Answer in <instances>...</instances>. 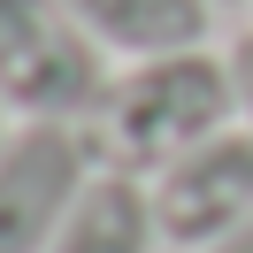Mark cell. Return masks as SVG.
I'll return each mask as SVG.
<instances>
[{
  "label": "cell",
  "mask_w": 253,
  "mask_h": 253,
  "mask_svg": "<svg viewBox=\"0 0 253 253\" xmlns=\"http://www.w3.org/2000/svg\"><path fill=\"white\" fill-rule=\"evenodd\" d=\"M100 146H108V169L154 176L176 154H192L200 138L238 123V92H230V62L207 46L184 54H154V62H130L123 77L100 100Z\"/></svg>",
  "instance_id": "6da1fadb"
},
{
  "label": "cell",
  "mask_w": 253,
  "mask_h": 253,
  "mask_svg": "<svg viewBox=\"0 0 253 253\" xmlns=\"http://www.w3.org/2000/svg\"><path fill=\"white\" fill-rule=\"evenodd\" d=\"M108 84V46L69 0H0V100L16 123H92Z\"/></svg>",
  "instance_id": "7a4b0ae2"
},
{
  "label": "cell",
  "mask_w": 253,
  "mask_h": 253,
  "mask_svg": "<svg viewBox=\"0 0 253 253\" xmlns=\"http://www.w3.org/2000/svg\"><path fill=\"white\" fill-rule=\"evenodd\" d=\"M84 176H92L84 123H16L0 146V253H46Z\"/></svg>",
  "instance_id": "3957f363"
},
{
  "label": "cell",
  "mask_w": 253,
  "mask_h": 253,
  "mask_svg": "<svg viewBox=\"0 0 253 253\" xmlns=\"http://www.w3.org/2000/svg\"><path fill=\"white\" fill-rule=\"evenodd\" d=\"M154 184V222L161 246L176 253H207L253 215V130L230 123L215 138H200L192 154H176L169 169L146 176Z\"/></svg>",
  "instance_id": "277c9868"
},
{
  "label": "cell",
  "mask_w": 253,
  "mask_h": 253,
  "mask_svg": "<svg viewBox=\"0 0 253 253\" xmlns=\"http://www.w3.org/2000/svg\"><path fill=\"white\" fill-rule=\"evenodd\" d=\"M154 246H161L154 184L130 176V169H92L46 253H154Z\"/></svg>",
  "instance_id": "5b68a950"
},
{
  "label": "cell",
  "mask_w": 253,
  "mask_h": 253,
  "mask_svg": "<svg viewBox=\"0 0 253 253\" xmlns=\"http://www.w3.org/2000/svg\"><path fill=\"white\" fill-rule=\"evenodd\" d=\"M77 23L123 62H154V54L207 46V16L215 0H69Z\"/></svg>",
  "instance_id": "8992f818"
},
{
  "label": "cell",
  "mask_w": 253,
  "mask_h": 253,
  "mask_svg": "<svg viewBox=\"0 0 253 253\" xmlns=\"http://www.w3.org/2000/svg\"><path fill=\"white\" fill-rule=\"evenodd\" d=\"M222 62H230V92H238V123L253 130V31H238Z\"/></svg>",
  "instance_id": "52a82bcc"
},
{
  "label": "cell",
  "mask_w": 253,
  "mask_h": 253,
  "mask_svg": "<svg viewBox=\"0 0 253 253\" xmlns=\"http://www.w3.org/2000/svg\"><path fill=\"white\" fill-rule=\"evenodd\" d=\"M207 253H253V215H246V222H238V230H230V238H222V246H207Z\"/></svg>",
  "instance_id": "ba28073f"
},
{
  "label": "cell",
  "mask_w": 253,
  "mask_h": 253,
  "mask_svg": "<svg viewBox=\"0 0 253 253\" xmlns=\"http://www.w3.org/2000/svg\"><path fill=\"white\" fill-rule=\"evenodd\" d=\"M8 130H16V108H8V100H0V146H8Z\"/></svg>",
  "instance_id": "9c48e42d"
},
{
  "label": "cell",
  "mask_w": 253,
  "mask_h": 253,
  "mask_svg": "<svg viewBox=\"0 0 253 253\" xmlns=\"http://www.w3.org/2000/svg\"><path fill=\"white\" fill-rule=\"evenodd\" d=\"M215 8H246V0H215Z\"/></svg>",
  "instance_id": "30bf717a"
}]
</instances>
